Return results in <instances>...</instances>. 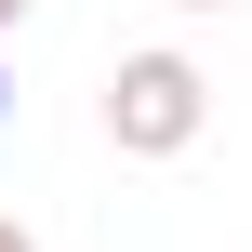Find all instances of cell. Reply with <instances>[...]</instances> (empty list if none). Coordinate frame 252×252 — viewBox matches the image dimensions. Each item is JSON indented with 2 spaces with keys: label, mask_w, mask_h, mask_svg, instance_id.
Returning a JSON list of instances; mask_svg holds the SVG:
<instances>
[{
  "label": "cell",
  "mask_w": 252,
  "mask_h": 252,
  "mask_svg": "<svg viewBox=\"0 0 252 252\" xmlns=\"http://www.w3.org/2000/svg\"><path fill=\"white\" fill-rule=\"evenodd\" d=\"M199 133H213V80H199V53L146 40V53L106 66V146H120V159H186Z\"/></svg>",
  "instance_id": "obj_1"
},
{
  "label": "cell",
  "mask_w": 252,
  "mask_h": 252,
  "mask_svg": "<svg viewBox=\"0 0 252 252\" xmlns=\"http://www.w3.org/2000/svg\"><path fill=\"white\" fill-rule=\"evenodd\" d=\"M27 13H40V0H0V40H13V27H27Z\"/></svg>",
  "instance_id": "obj_2"
},
{
  "label": "cell",
  "mask_w": 252,
  "mask_h": 252,
  "mask_svg": "<svg viewBox=\"0 0 252 252\" xmlns=\"http://www.w3.org/2000/svg\"><path fill=\"white\" fill-rule=\"evenodd\" d=\"M0 252H40V239H27V226H13V213H0Z\"/></svg>",
  "instance_id": "obj_3"
},
{
  "label": "cell",
  "mask_w": 252,
  "mask_h": 252,
  "mask_svg": "<svg viewBox=\"0 0 252 252\" xmlns=\"http://www.w3.org/2000/svg\"><path fill=\"white\" fill-rule=\"evenodd\" d=\"M173 13H226V0H173Z\"/></svg>",
  "instance_id": "obj_4"
},
{
  "label": "cell",
  "mask_w": 252,
  "mask_h": 252,
  "mask_svg": "<svg viewBox=\"0 0 252 252\" xmlns=\"http://www.w3.org/2000/svg\"><path fill=\"white\" fill-rule=\"evenodd\" d=\"M0 120H13V66H0Z\"/></svg>",
  "instance_id": "obj_5"
}]
</instances>
